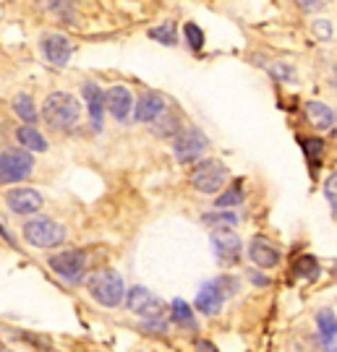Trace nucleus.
<instances>
[{
  "label": "nucleus",
  "instance_id": "nucleus-1",
  "mask_svg": "<svg viewBox=\"0 0 337 352\" xmlns=\"http://www.w3.org/2000/svg\"><path fill=\"white\" fill-rule=\"evenodd\" d=\"M42 118L52 131H74L81 120V104L68 91H52L42 104Z\"/></svg>",
  "mask_w": 337,
  "mask_h": 352
},
{
  "label": "nucleus",
  "instance_id": "nucleus-31",
  "mask_svg": "<svg viewBox=\"0 0 337 352\" xmlns=\"http://www.w3.org/2000/svg\"><path fill=\"white\" fill-rule=\"evenodd\" d=\"M196 352H217V347H214L212 342L199 340V342H196Z\"/></svg>",
  "mask_w": 337,
  "mask_h": 352
},
{
  "label": "nucleus",
  "instance_id": "nucleus-20",
  "mask_svg": "<svg viewBox=\"0 0 337 352\" xmlns=\"http://www.w3.org/2000/svg\"><path fill=\"white\" fill-rule=\"evenodd\" d=\"M13 110H16V115L24 120V123H37V107H34V102H32V97L29 94H19L16 100H13Z\"/></svg>",
  "mask_w": 337,
  "mask_h": 352
},
{
  "label": "nucleus",
  "instance_id": "nucleus-29",
  "mask_svg": "<svg viewBox=\"0 0 337 352\" xmlns=\"http://www.w3.org/2000/svg\"><path fill=\"white\" fill-rule=\"evenodd\" d=\"M306 144V151H309V160H314V162H319L322 160V151H325V144L319 139H312V141H303Z\"/></svg>",
  "mask_w": 337,
  "mask_h": 352
},
{
  "label": "nucleus",
  "instance_id": "nucleus-33",
  "mask_svg": "<svg viewBox=\"0 0 337 352\" xmlns=\"http://www.w3.org/2000/svg\"><path fill=\"white\" fill-rule=\"evenodd\" d=\"M254 282H256V285H269V279L262 277V274H254Z\"/></svg>",
  "mask_w": 337,
  "mask_h": 352
},
{
  "label": "nucleus",
  "instance_id": "nucleus-11",
  "mask_svg": "<svg viewBox=\"0 0 337 352\" xmlns=\"http://www.w3.org/2000/svg\"><path fill=\"white\" fill-rule=\"evenodd\" d=\"M223 302H225V289L220 287V282H207L204 287L199 289L196 295V311L204 316H217L223 311Z\"/></svg>",
  "mask_w": 337,
  "mask_h": 352
},
{
  "label": "nucleus",
  "instance_id": "nucleus-24",
  "mask_svg": "<svg viewBox=\"0 0 337 352\" xmlns=\"http://www.w3.org/2000/svg\"><path fill=\"white\" fill-rule=\"evenodd\" d=\"M293 274L300 279H316L319 277V264H316V258L312 256H300L296 266H293Z\"/></svg>",
  "mask_w": 337,
  "mask_h": 352
},
{
  "label": "nucleus",
  "instance_id": "nucleus-27",
  "mask_svg": "<svg viewBox=\"0 0 337 352\" xmlns=\"http://www.w3.org/2000/svg\"><path fill=\"white\" fill-rule=\"evenodd\" d=\"M183 34H186V42L194 47V50H201V47H204V32H201L196 24L183 26Z\"/></svg>",
  "mask_w": 337,
  "mask_h": 352
},
{
  "label": "nucleus",
  "instance_id": "nucleus-7",
  "mask_svg": "<svg viewBox=\"0 0 337 352\" xmlns=\"http://www.w3.org/2000/svg\"><path fill=\"white\" fill-rule=\"evenodd\" d=\"M207 149V136L201 133L199 128H183L175 133V157L181 162H194L199 160Z\"/></svg>",
  "mask_w": 337,
  "mask_h": 352
},
{
  "label": "nucleus",
  "instance_id": "nucleus-4",
  "mask_svg": "<svg viewBox=\"0 0 337 352\" xmlns=\"http://www.w3.org/2000/svg\"><path fill=\"white\" fill-rule=\"evenodd\" d=\"M34 170V157L24 149H8L0 154V186L26 180Z\"/></svg>",
  "mask_w": 337,
  "mask_h": 352
},
{
  "label": "nucleus",
  "instance_id": "nucleus-2",
  "mask_svg": "<svg viewBox=\"0 0 337 352\" xmlns=\"http://www.w3.org/2000/svg\"><path fill=\"white\" fill-rule=\"evenodd\" d=\"M87 289L89 295L105 308H118L125 295L123 277L118 272H112V269H102L97 274H92L87 282Z\"/></svg>",
  "mask_w": 337,
  "mask_h": 352
},
{
  "label": "nucleus",
  "instance_id": "nucleus-18",
  "mask_svg": "<svg viewBox=\"0 0 337 352\" xmlns=\"http://www.w3.org/2000/svg\"><path fill=\"white\" fill-rule=\"evenodd\" d=\"M316 324H319V334H322V342H325L327 352H335V311H319L316 316Z\"/></svg>",
  "mask_w": 337,
  "mask_h": 352
},
{
  "label": "nucleus",
  "instance_id": "nucleus-6",
  "mask_svg": "<svg viewBox=\"0 0 337 352\" xmlns=\"http://www.w3.org/2000/svg\"><path fill=\"white\" fill-rule=\"evenodd\" d=\"M123 298H125V308H128L131 314L144 316V318H163V316H165L163 300H157L150 289L131 287Z\"/></svg>",
  "mask_w": 337,
  "mask_h": 352
},
{
  "label": "nucleus",
  "instance_id": "nucleus-15",
  "mask_svg": "<svg viewBox=\"0 0 337 352\" xmlns=\"http://www.w3.org/2000/svg\"><path fill=\"white\" fill-rule=\"evenodd\" d=\"M81 94H84V100H87L89 118H92V128H94V131H100L102 115H105V91H102L97 84H84Z\"/></svg>",
  "mask_w": 337,
  "mask_h": 352
},
{
  "label": "nucleus",
  "instance_id": "nucleus-26",
  "mask_svg": "<svg viewBox=\"0 0 337 352\" xmlns=\"http://www.w3.org/2000/svg\"><path fill=\"white\" fill-rule=\"evenodd\" d=\"M150 37L154 42H160V45H175L178 39H175V26L173 24H163V26H154L150 29Z\"/></svg>",
  "mask_w": 337,
  "mask_h": 352
},
{
  "label": "nucleus",
  "instance_id": "nucleus-23",
  "mask_svg": "<svg viewBox=\"0 0 337 352\" xmlns=\"http://www.w3.org/2000/svg\"><path fill=\"white\" fill-rule=\"evenodd\" d=\"M152 123H154V133H157V136H167V139H170V136H175V133L181 131L178 120H175L173 115H167V113H160L154 120H152Z\"/></svg>",
  "mask_w": 337,
  "mask_h": 352
},
{
  "label": "nucleus",
  "instance_id": "nucleus-17",
  "mask_svg": "<svg viewBox=\"0 0 337 352\" xmlns=\"http://www.w3.org/2000/svg\"><path fill=\"white\" fill-rule=\"evenodd\" d=\"M306 115H309V120H312L319 131L335 128V110L327 107L325 102H309V104H306Z\"/></svg>",
  "mask_w": 337,
  "mask_h": 352
},
{
  "label": "nucleus",
  "instance_id": "nucleus-10",
  "mask_svg": "<svg viewBox=\"0 0 337 352\" xmlns=\"http://www.w3.org/2000/svg\"><path fill=\"white\" fill-rule=\"evenodd\" d=\"M212 248L217 253V258H223V261H236L241 251H243V243L238 238L233 230H227V227H220V230H214L212 232Z\"/></svg>",
  "mask_w": 337,
  "mask_h": 352
},
{
  "label": "nucleus",
  "instance_id": "nucleus-19",
  "mask_svg": "<svg viewBox=\"0 0 337 352\" xmlns=\"http://www.w3.org/2000/svg\"><path fill=\"white\" fill-rule=\"evenodd\" d=\"M16 139L29 151H48V141H45V136L34 126H21L16 131Z\"/></svg>",
  "mask_w": 337,
  "mask_h": 352
},
{
  "label": "nucleus",
  "instance_id": "nucleus-13",
  "mask_svg": "<svg viewBox=\"0 0 337 352\" xmlns=\"http://www.w3.org/2000/svg\"><path fill=\"white\" fill-rule=\"evenodd\" d=\"M42 52L52 65H65L74 55V47L63 34H45L42 37Z\"/></svg>",
  "mask_w": 337,
  "mask_h": 352
},
{
  "label": "nucleus",
  "instance_id": "nucleus-21",
  "mask_svg": "<svg viewBox=\"0 0 337 352\" xmlns=\"http://www.w3.org/2000/svg\"><path fill=\"white\" fill-rule=\"evenodd\" d=\"M170 311H173V321H175V324H181V327H186V329L196 327V321H194V311H191V305H188V302L173 300Z\"/></svg>",
  "mask_w": 337,
  "mask_h": 352
},
{
  "label": "nucleus",
  "instance_id": "nucleus-5",
  "mask_svg": "<svg viewBox=\"0 0 337 352\" xmlns=\"http://www.w3.org/2000/svg\"><path fill=\"white\" fill-rule=\"evenodd\" d=\"M227 183V167L220 160H201L191 173V186L199 193H220Z\"/></svg>",
  "mask_w": 337,
  "mask_h": 352
},
{
  "label": "nucleus",
  "instance_id": "nucleus-8",
  "mask_svg": "<svg viewBox=\"0 0 337 352\" xmlns=\"http://www.w3.org/2000/svg\"><path fill=\"white\" fill-rule=\"evenodd\" d=\"M50 269L55 274H61L63 279H76L84 274V269H87V256L81 251H61L50 256Z\"/></svg>",
  "mask_w": 337,
  "mask_h": 352
},
{
  "label": "nucleus",
  "instance_id": "nucleus-32",
  "mask_svg": "<svg viewBox=\"0 0 337 352\" xmlns=\"http://www.w3.org/2000/svg\"><path fill=\"white\" fill-rule=\"evenodd\" d=\"M303 11H312V8H316L319 6V0H296Z\"/></svg>",
  "mask_w": 337,
  "mask_h": 352
},
{
  "label": "nucleus",
  "instance_id": "nucleus-28",
  "mask_svg": "<svg viewBox=\"0 0 337 352\" xmlns=\"http://www.w3.org/2000/svg\"><path fill=\"white\" fill-rule=\"evenodd\" d=\"M269 74L275 76L277 81H285V84H290V81L296 78V74H293V68H290V65H285V63H275L272 68H269Z\"/></svg>",
  "mask_w": 337,
  "mask_h": 352
},
{
  "label": "nucleus",
  "instance_id": "nucleus-22",
  "mask_svg": "<svg viewBox=\"0 0 337 352\" xmlns=\"http://www.w3.org/2000/svg\"><path fill=\"white\" fill-rule=\"evenodd\" d=\"M201 222L210 227H233V225H238V217L233 212H227V209H217V212L204 214Z\"/></svg>",
  "mask_w": 337,
  "mask_h": 352
},
{
  "label": "nucleus",
  "instance_id": "nucleus-12",
  "mask_svg": "<svg viewBox=\"0 0 337 352\" xmlns=\"http://www.w3.org/2000/svg\"><path fill=\"white\" fill-rule=\"evenodd\" d=\"M134 107V97L125 87H110L105 91V110H110L115 120H125Z\"/></svg>",
  "mask_w": 337,
  "mask_h": 352
},
{
  "label": "nucleus",
  "instance_id": "nucleus-14",
  "mask_svg": "<svg viewBox=\"0 0 337 352\" xmlns=\"http://www.w3.org/2000/svg\"><path fill=\"white\" fill-rule=\"evenodd\" d=\"M249 258L259 269H275L280 264V251L267 238H254L249 243Z\"/></svg>",
  "mask_w": 337,
  "mask_h": 352
},
{
  "label": "nucleus",
  "instance_id": "nucleus-16",
  "mask_svg": "<svg viewBox=\"0 0 337 352\" xmlns=\"http://www.w3.org/2000/svg\"><path fill=\"white\" fill-rule=\"evenodd\" d=\"M160 113H165V100L160 94H141L136 102V120L139 123H152Z\"/></svg>",
  "mask_w": 337,
  "mask_h": 352
},
{
  "label": "nucleus",
  "instance_id": "nucleus-25",
  "mask_svg": "<svg viewBox=\"0 0 337 352\" xmlns=\"http://www.w3.org/2000/svg\"><path fill=\"white\" fill-rule=\"evenodd\" d=\"M241 201H243V188H241V186H230L225 193L217 196L214 206H217V209H233V206H238Z\"/></svg>",
  "mask_w": 337,
  "mask_h": 352
},
{
  "label": "nucleus",
  "instance_id": "nucleus-30",
  "mask_svg": "<svg viewBox=\"0 0 337 352\" xmlns=\"http://www.w3.org/2000/svg\"><path fill=\"white\" fill-rule=\"evenodd\" d=\"M325 193H327V201L332 204V212H335V175L327 177V188H325Z\"/></svg>",
  "mask_w": 337,
  "mask_h": 352
},
{
  "label": "nucleus",
  "instance_id": "nucleus-3",
  "mask_svg": "<svg viewBox=\"0 0 337 352\" xmlns=\"http://www.w3.org/2000/svg\"><path fill=\"white\" fill-rule=\"evenodd\" d=\"M21 232H24L26 243L34 245V248H55L68 235L65 225L55 222L52 217H32L29 222H24Z\"/></svg>",
  "mask_w": 337,
  "mask_h": 352
},
{
  "label": "nucleus",
  "instance_id": "nucleus-9",
  "mask_svg": "<svg viewBox=\"0 0 337 352\" xmlns=\"http://www.w3.org/2000/svg\"><path fill=\"white\" fill-rule=\"evenodd\" d=\"M6 204L13 214H37L42 209V196L34 188H13L6 193Z\"/></svg>",
  "mask_w": 337,
  "mask_h": 352
}]
</instances>
